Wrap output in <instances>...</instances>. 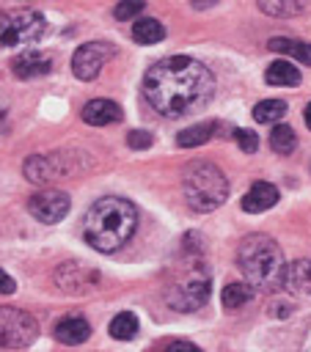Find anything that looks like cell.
<instances>
[{
	"label": "cell",
	"instance_id": "obj_1",
	"mask_svg": "<svg viewBox=\"0 0 311 352\" xmlns=\"http://www.w3.org/2000/svg\"><path fill=\"white\" fill-rule=\"evenodd\" d=\"M215 94L212 72L187 55H171L157 60L143 77L146 102L165 118H182L209 104Z\"/></svg>",
	"mask_w": 311,
	"mask_h": 352
},
{
	"label": "cell",
	"instance_id": "obj_2",
	"mask_svg": "<svg viewBox=\"0 0 311 352\" xmlns=\"http://www.w3.org/2000/svg\"><path fill=\"white\" fill-rule=\"evenodd\" d=\"M135 228H138V209L127 198L107 195L88 206V212L83 214L80 231H83V239L94 250L113 253L129 242Z\"/></svg>",
	"mask_w": 311,
	"mask_h": 352
},
{
	"label": "cell",
	"instance_id": "obj_3",
	"mask_svg": "<svg viewBox=\"0 0 311 352\" xmlns=\"http://www.w3.org/2000/svg\"><path fill=\"white\" fill-rule=\"evenodd\" d=\"M237 267L259 292H275L286 283V261L278 242L267 234H250L237 250Z\"/></svg>",
	"mask_w": 311,
	"mask_h": 352
},
{
	"label": "cell",
	"instance_id": "obj_4",
	"mask_svg": "<svg viewBox=\"0 0 311 352\" xmlns=\"http://www.w3.org/2000/svg\"><path fill=\"white\" fill-rule=\"evenodd\" d=\"M182 190L184 201L195 212H212L228 198V179L215 162L198 160L190 162L182 173Z\"/></svg>",
	"mask_w": 311,
	"mask_h": 352
},
{
	"label": "cell",
	"instance_id": "obj_5",
	"mask_svg": "<svg viewBox=\"0 0 311 352\" xmlns=\"http://www.w3.org/2000/svg\"><path fill=\"white\" fill-rule=\"evenodd\" d=\"M209 292H212V286H209V272H206L204 261H193L187 267V272L179 275L168 286L165 300H168V305L173 311H184L187 314V311H198L209 300Z\"/></svg>",
	"mask_w": 311,
	"mask_h": 352
},
{
	"label": "cell",
	"instance_id": "obj_6",
	"mask_svg": "<svg viewBox=\"0 0 311 352\" xmlns=\"http://www.w3.org/2000/svg\"><path fill=\"white\" fill-rule=\"evenodd\" d=\"M47 30V22L36 11H11L0 14V44L3 47H25L36 44Z\"/></svg>",
	"mask_w": 311,
	"mask_h": 352
},
{
	"label": "cell",
	"instance_id": "obj_7",
	"mask_svg": "<svg viewBox=\"0 0 311 352\" xmlns=\"http://www.w3.org/2000/svg\"><path fill=\"white\" fill-rule=\"evenodd\" d=\"M36 336H39V322L28 311L0 305V346L3 349L30 346Z\"/></svg>",
	"mask_w": 311,
	"mask_h": 352
},
{
	"label": "cell",
	"instance_id": "obj_8",
	"mask_svg": "<svg viewBox=\"0 0 311 352\" xmlns=\"http://www.w3.org/2000/svg\"><path fill=\"white\" fill-rule=\"evenodd\" d=\"M113 52L116 50L107 41H88V44L77 47L72 55V74L77 80H94L102 72V66L113 58Z\"/></svg>",
	"mask_w": 311,
	"mask_h": 352
},
{
	"label": "cell",
	"instance_id": "obj_9",
	"mask_svg": "<svg viewBox=\"0 0 311 352\" xmlns=\"http://www.w3.org/2000/svg\"><path fill=\"white\" fill-rule=\"evenodd\" d=\"M69 206H72V201L63 190H41V192L30 195V201H28V212L41 223L63 220L69 214Z\"/></svg>",
	"mask_w": 311,
	"mask_h": 352
},
{
	"label": "cell",
	"instance_id": "obj_10",
	"mask_svg": "<svg viewBox=\"0 0 311 352\" xmlns=\"http://www.w3.org/2000/svg\"><path fill=\"white\" fill-rule=\"evenodd\" d=\"M25 179L33 184H52L55 179L66 176V162L61 154H33L25 160Z\"/></svg>",
	"mask_w": 311,
	"mask_h": 352
},
{
	"label": "cell",
	"instance_id": "obj_11",
	"mask_svg": "<svg viewBox=\"0 0 311 352\" xmlns=\"http://www.w3.org/2000/svg\"><path fill=\"white\" fill-rule=\"evenodd\" d=\"M52 69V58L47 52H39V50H25L19 52L14 60H11V72L19 77V80H33V77H41Z\"/></svg>",
	"mask_w": 311,
	"mask_h": 352
},
{
	"label": "cell",
	"instance_id": "obj_12",
	"mask_svg": "<svg viewBox=\"0 0 311 352\" xmlns=\"http://www.w3.org/2000/svg\"><path fill=\"white\" fill-rule=\"evenodd\" d=\"M278 204V187L270 182H256L250 184V190L242 195V209L256 214V212H267L270 206Z\"/></svg>",
	"mask_w": 311,
	"mask_h": 352
},
{
	"label": "cell",
	"instance_id": "obj_13",
	"mask_svg": "<svg viewBox=\"0 0 311 352\" xmlns=\"http://www.w3.org/2000/svg\"><path fill=\"white\" fill-rule=\"evenodd\" d=\"M83 121L91 124V126L116 124V121H121V107L116 102H110V99H91L83 107Z\"/></svg>",
	"mask_w": 311,
	"mask_h": 352
},
{
	"label": "cell",
	"instance_id": "obj_14",
	"mask_svg": "<svg viewBox=\"0 0 311 352\" xmlns=\"http://www.w3.org/2000/svg\"><path fill=\"white\" fill-rule=\"evenodd\" d=\"M61 270L72 275V278H66V275H55V280H58V286H61L63 292H69V294H74V292H83L80 286H85V289H91V286H94V283L99 280V275H96V272H91V270H85L83 264H74V261H69V264H63Z\"/></svg>",
	"mask_w": 311,
	"mask_h": 352
},
{
	"label": "cell",
	"instance_id": "obj_15",
	"mask_svg": "<svg viewBox=\"0 0 311 352\" xmlns=\"http://www.w3.org/2000/svg\"><path fill=\"white\" fill-rule=\"evenodd\" d=\"M55 338L61 341V344H69V346H74V344H83L88 336H91V324L83 319V316H63L58 324H55Z\"/></svg>",
	"mask_w": 311,
	"mask_h": 352
},
{
	"label": "cell",
	"instance_id": "obj_16",
	"mask_svg": "<svg viewBox=\"0 0 311 352\" xmlns=\"http://www.w3.org/2000/svg\"><path fill=\"white\" fill-rule=\"evenodd\" d=\"M267 47H270L272 52H281V55H286V58L300 60L303 66H311V41L275 36V38H270V44H267Z\"/></svg>",
	"mask_w": 311,
	"mask_h": 352
},
{
	"label": "cell",
	"instance_id": "obj_17",
	"mask_svg": "<svg viewBox=\"0 0 311 352\" xmlns=\"http://www.w3.org/2000/svg\"><path fill=\"white\" fill-rule=\"evenodd\" d=\"M297 294H311V258H300L286 270V283Z\"/></svg>",
	"mask_w": 311,
	"mask_h": 352
},
{
	"label": "cell",
	"instance_id": "obj_18",
	"mask_svg": "<svg viewBox=\"0 0 311 352\" xmlns=\"http://www.w3.org/2000/svg\"><path fill=\"white\" fill-rule=\"evenodd\" d=\"M264 80L270 85H286L289 88V85H300V72L289 60H272L264 72Z\"/></svg>",
	"mask_w": 311,
	"mask_h": 352
},
{
	"label": "cell",
	"instance_id": "obj_19",
	"mask_svg": "<svg viewBox=\"0 0 311 352\" xmlns=\"http://www.w3.org/2000/svg\"><path fill=\"white\" fill-rule=\"evenodd\" d=\"M132 38H135L138 44H157V41L165 38V28H162V22H157L154 16H143V19H138V22L132 25Z\"/></svg>",
	"mask_w": 311,
	"mask_h": 352
},
{
	"label": "cell",
	"instance_id": "obj_20",
	"mask_svg": "<svg viewBox=\"0 0 311 352\" xmlns=\"http://www.w3.org/2000/svg\"><path fill=\"white\" fill-rule=\"evenodd\" d=\"M217 124L215 121H204V124H195V126H187L176 135V146L182 148H195V146H204L209 138H212V129Z\"/></svg>",
	"mask_w": 311,
	"mask_h": 352
},
{
	"label": "cell",
	"instance_id": "obj_21",
	"mask_svg": "<svg viewBox=\"0 0 311 352\" xmlns=\"http://www.w3.org/2000/svg\"><path fill=\"white\" fill-rule=\"evenodd\" d=\"M259 8L270 16H294L311 8V0H259Z\"/></svg>",
	"mask_w": 311,
	"mask_h": 352
},
{
	"label": "cell",
	"instance_id": "obj_22",
	"mask_svg": "<svg viewBox=\"0 0 311 352\" xmlns=\"http://www.w3.org/2000/svg\"><path fill=\"white\" fill-rule=\"evenodd\" d=\"M286 116V102L283 99H261L256 107H253V118L259 124H275Z\"/></svg>",
	"mask_w": 311,
	"mask_h": 352
},
{
	"label": "cell",
	"instance_id": "obj_23",
	"mask_svg": "<svg viewBox=\"0 0 311 352\" xmlns=\"http://www.w3.org/2000/svg\"><path fill=\"white\" fill-rule=\"evenodd\" d=\"M250 297H253V286H250V283H228V286L223 289V294H220L226 311H237V308H242Z\"/></svg>",
	"mask_w": 311,
	"mask_h": 352
},
{
	"label": "cell",
	"instance_id": "obj_24",
	"mask_svg": "<svg viewBox=\"0 0 311 352\" xmlns=\"http://www.w3.org/2000/svg\"><path fill=\"white\" fill-rule=\"evenodd\" d=\"M294 146H297V135H294L292 126H283V124L272 126V132H270V148L275 154H292Z\"/></svg>",
	"mask_w": 311,
	"mask_h": 352
},
{
	"label": "cell",
	"instance_id": "obj_25",
	"mask_svg": "<svg viewBox=\"0 0 311 352\" xmlns=\"http://www.w3.org/2000/svg\"><path fill=\"white\" fill-rule=\"evenodd\" d=\"M135 333H138V319H135V314L121 311L118 316H113V322H110V336H113V338L129 341V338H135Z\"/></svg>",
	"mask_w": 311,
	"mask_h": 352
},
{
	"label": "cell",
	"instance_id": "obj_26",
	"mask_svg": "<svg viewBox=\"0 0 311 352\" xmlns=\"http://www.w3.org/2000/svg\"><path fill=\"white\" fill-rule=\"evenodd\" d=\"M146 0H118V6L113 8V16L118 22H127V19H135L140 11H143Z\"/></svg>",
	"mask_w": 311,
	"mask_h": 352
},
{
	"label": "cell",
	"instance_id": "obj_27",
	"mask_svg": "<svg viewBox=\"0 0 311 352\" xmlns=\"http://www.w3.org/2000/svg\"><path fill=\"white\" fill-rule=\"evenodd\" d=\"M234 140H237V146H239L245 154H253V151L259 148V138H256V132H250V129H234Z\"/></svg>",
	"mask_w": 311,
	"mask_h": 352
},
{
	"label": "cell",
	"instance_id": "obj_28",
	"mask_svg": "<svg viewBox=\"0 0 311 352\" xmlns=\"http://www.w3.org/2000/svg\"><path fill=\"white\" fill-rule=\"evenodd\" d=\"M154 143V138H151V132H146V129H132L129 135H127V146L129 148H149Z\"/></svg>",
	"mask_w": 311,
	"mask_h": 352
},
{
	"label": "cell",
	"instance_id": "obj_29",
	"mask_svg": "<svg viewBox=\"0 0 311 352\" xmlns=\"http://www.w3.org/2000/svg\"><path fill=\"white\" fill-rule=\"evenodd\" d=\"M165 352H201V349L195 344H190V341H173V344H168Z\"/></svg>",
	"mask_w": 311,
	"mask_h": 352
},
{
	"label": "cell",
	"instance_id": "obj_30",
	"mask_svg": "<svg viewBox=\"0 0 311 352\" xmlns=\"http://www.w3.org/2000/svg\"><path fill=\"white\" fill-rule=\"evenodd\" d=\"M14 289H17L14 278H11L8 272H3V270H0V294H11Z\"/></svg>",
	"mask_w": 311,
	"mask_h": 352
},
{
	"label": "cell",
	"instance_id": "obj_31",
	"mask_svg": "<svg viewBox=\"0 0 311 352\" xmlns=\"http://www.w3.org/2000/svg\"><path fill=\"white\" fill-rule=\"evenodd\" d=\"M6 129V104L0 102V132Z\"/></svg>",
	"mask_w": 311,
	"mask_h": 352
},
{
	"label": "cell",
	"instance_id": "obj_32",
	"mask_svg": "<svg viewBox=\"0 0 311 352\" xmlns=\"http://www.w3.org/2000/svg\"><path fill=\"white\" fill-rule=\"evenodd\" d=\"M303 118H305V124H308V129H311V102L305 104V113H303Z\"/></svg>",
	"mask_w": 311,
	"mask_h": 352
},
{
	"label": "cell",
	"instance_id": "obj_33",
	"mask_svg": "<svg viewBox=\"0 0 311 352\" xmlns=\"http://www.w3.org/2000/svg\"><path fill=\"white\" fill-rule=\"evenodd\" d=\"M303 352H311V327H308V336H305V341H303Z\"/></svg>",
	"mask_w": 311,
	"mask_h": 352
},
{
	"label": "cell",
	"instance_id": "obj_34",
	"mask_svg": "<svg viewBox=\"0 0 311 352\" xmlns=\"http://www.w3.org/2000/svg\"><path fill=\"white\" fill-rule=\"evenodd\" d=\"M190 3H193V6H212L215 0H190Z\"/></svg>",
	"mask_w": 311,
	"mask_h": 352
}]
</instances>
